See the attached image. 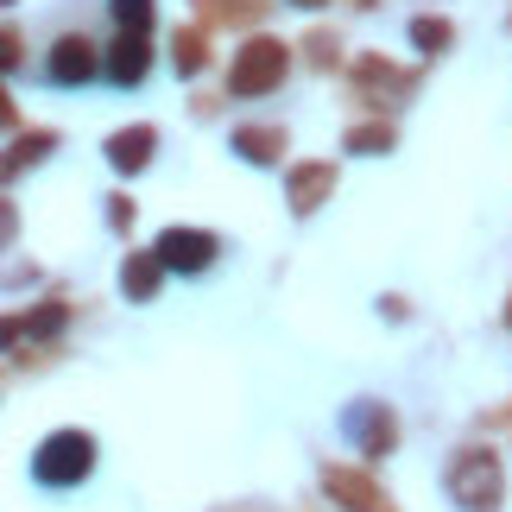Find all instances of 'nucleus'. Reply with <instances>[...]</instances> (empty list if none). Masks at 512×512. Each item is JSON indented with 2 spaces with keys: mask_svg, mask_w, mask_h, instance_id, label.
Listing matches in <instances>:
<instances>
[{
  "mask_svg": "<svg viewBox=\"0 0 512 512\" xmlns=\"http://www.w3.org/2000/svg\"><path fill=\"white\" fill-rule=\"evenodd\" d=\"M95 468V437H83V430H57V437L38 443L32 456V475L45 487H76Z\"/></svg>",
  "mask_w": 512,
  "mask_h": 512,
  "instance_id": "obj_1",
  "label": "nucleus"
},
{
  "mask_svg": "<svg viewBox=\"0 0 512 512\" xmlns=\"http://www.w3.org/2000/svg\"><path fill=\"white\" fill-rule=\"evenodd\" d=\"M500 462L481 456V449H468V456H456V468H449V494H456L462 512H494L500 506Z\"/></svg>",
  "mask_w": 512,
  "mask_h": 512,
  "instance_id": "obj_2",
  "label": "nucleus"
},
{
  "mask_svg": "<svg viewBox=\"0 0 512 512\" xmlns=\"http://www.w3.org/2000/svg\"><path fill=\"white\" fill-rule=\"evenodd\" d=\"M279 76H285V45H279V38H253L247 51H234L228 89H234V95H266Z\"/></svg>",
  "mask_w": 512,
  "mask_h": 512,
  "instance_id": "obj_3",
  "label": "nucleus"
},
{
  "mask_svg": "<svg viewBox=\"0 0 512 512\" xmlns=\"http://www.w3.org/2000/svg\"><path fill=\"white\" fill-rule=\"evenodd\" d=\"M152 260H159L165 272H203L215 260V234H203V228H165L159 247H152Z\"/></svg>",
  "mask_w": 512,
  "mask_h": 512,
  "instance_id": "obj_4",
  "label": "nucleus"
},
{
  "mask_svg": "<svg viewBox=\"0 0 512 512\" xmlns=\"http://www.w3.org/2000/svg\"><path fill=\"white\" fill-rule=\"evenodd\" d=\"M323 487L336 500H348V512H392L380 487H373L367 475H354V468H323Z\"/></svg>",
  "mask_w": 512,
  "mask_h": 512,
  "instance_id": "obj_5",
  "label": "nucleus"
},
{
  "mask_svg": "<svg viewBox=\"0 0 512 512\" xmlns=\"http://www.w3.org/2000/svg\"><path fill=\"white\" fill-rule=\"evenodd\" d=\"M89 76H95V45L89 38H57L51 45V83L76 89V83H89Z\"/></svg>",
  "mask_w": 512,
  "mask_h": 512,
  "instance_id": "obj_6",
  "label": "nucleus"
},
{
  "mask_svg": "<svg viewBox=\"0 0 512 512\" xmlns=\"http://www.w3.org/2000/svg\"><path fill=\"white\" fill-rule=\"evenodd\" d=\"M348 430L367 443V456H386L392 437H399V430H392V411H386V405H354V411H348Z\"/></svg>",
  "mask_w": 512,
  "mask_h": 512,
  "instance_id": "obj_7",
  "label": "nucleus"
},
{
  "mask_svg": "<svg viewBox=\"0 0 512 512\" xmlns=\"http://www.w3.org/2000/svg\"><path fill=\"white\" fill-rule=\"evenodd\" d=\"M146 70H152V51H146V38H121V45H114L108 51V76H114V83H121V89H133V83H146Z\"/></svg>",
  "mask_w": 512,
  "mask_h": 512,
  "instance_id": "obj_8",
  "label": "nucleus"
},
{
  "mask_svg": "<svg viewBox=\"0 0 512 512\" xmlns=\"http://www.w3.org/2000/svg\"><path fill=\"white\" fill-rule=\"evenodd\" d=\"M152 146H159V133H152V127H127V133H114V140H108V165L114 171H146Z\"/></svg>",
  "mask_w": 512,
  "mask_h": 512,
  "instance_id": "obj_9",
  "label": "nucleus"
},
{
  "mask_svg": "<svg viewBox=\"0 0 512 512\" xmlns=\"http://www.w3.org/2000/svg\"><path fill=\"white\" fill-rule=\"evenodd\" d=\"M234 152L253 159V165H272L285 152V133L279 127H241V133H234Z\"/></svg>",
  "mask_w": 512,
  "mask_h": 512,
  "instance_id": "obj_10",
  "label": "nucleus"
},
{
  "mask_svg": "<svg viewBox=\"0 0 512 512\" xmlns=\"http://www.w3.org/2000/svg\"><path fill=\"white\" fill-rule=\"evenodd\" d=\"M329 184H336V171H329V165H304V171H291V203H298V209H317Z\"/></svg>",
  "mask_w": 512,
  "mask_h": 512,
  "instance_id": "obj_11",
  "label": "nucleus"
},
{
  "mask_svg": "<svg viewBox=\"0 0 512 512\" xmlns=\"http://www.w3.org/2000/svg\"><path fill=\"white\" fill-rule=\"evenodd\" d=\"M159 272H165V266L152 260V253H133V260L121 266V285H127V298H140V304H146L152 291H159Z\"/></svg>",
  "mask_w": 512,
  "mask_h": 512,
  "instance_id": "obj_12",
  "label": "nucleus"
},
{
  "mask_svg": "<svg viewBox=\"0 0 512 512\" xmlns=\"http://www.w3.org/2000/svg\"><path fill=\"white\" fill-rule=\"evenodd\" d=\"M57 140H51V133H26V140H19L13 152H7V159H0V184H13V177L19 171H26V165H38V159H45V152H51Z\"/></svg>",
  "mask_w": 512,
  "mask_h": 512,
  "instance_id": "obj_13",
  "label": "nucleus"
},
{
  "mask_svg": "<svg viewBox=\"0 0 512 512\" xmlns=\"http://www.w3.org/2000/svg\"><path fill=\"white\" fill-rule=\"evenodd\" d=\"M114 19H121V32L146 38L152 32V0H114Z\"/></svg>",
  "mask_w": 512,
  "mask_h": 512,
  "instance_id": "obj_14",
  "label": "nucleus"
},
{
  "mask_svg": "<svg viewBox=\"0 0 512 512\" xmlns=\"http://www.w3.org/2000/svg\"><path fill=\"white\" fill-rule=\"evenodd\" d=\"M64 329V304H45V310H32L26 323H19V336H57Z\"/></svg>",
  "mask_w": 512,
  "mask_h": 512,
  "instance_id": "obj_15",
  "label": "nucleus"
},
{
  "mask_svg": "<svg viewBox=\"0 0 512 512\" xmlns=\"http://www.w3.org/2000/svg\"><path fill=\"white\" fill-rule=\"evenodd\" d=\"M411 45H418V51H443L449 26H443V19H411Z\"/></svg>",
  "mask_w": 512,
  "mask_h": 512,
  "instance_id": "obj_16",
  "label": "nucleus"
},
{
  "mask_svg": "<svg viewBox=\"0 0 512 512\" xmlns=\"http://www.w3.org/2000/svg\"><path fill=\"white\" fill-rule=\"evenodd\" d=\"M177 70H184V76L203 70V38H196V32H177Z\"/></svg>",
  "mask_w": 512,
  "mask_h": 512,
  "instance_id": "obj_17",
  "label": "nucleus"
},
{
  "mask_svg": "<svg viewBox=\"0 0 512 512\" xmlns=\"http://www.w3.org/2000/svg\"><path fill=\"white\" fill-rule=\"evenodd\" d=\"M386 146H392L386 127H354V133H348V152H386Z\"/></svg>",
  "mask_w": 512,
  "mask_h": 512,
  "instance_id": "obj_18",
  "label": "nucleus"
},
{
  "mask_svg": "<svg viewBox=\"0 0 512 512\" xmlns=\"http://www.w3.org/2000/svg\"><path fill=\"white\" fill-rule=\"evenodd\" d=\"M13 64H19V38L0 32V70H13Z\"/></svg>",
  "mask_w": 512,
  "mask_h": 512,
  "instance_id": "obj_19",
  "label": "nucleus"
},
{
  "mask_svg": "<svg viewBox=\"0 0 512 512\" xmlns=\"http://www.w3.org/2000/svg\"><path fill=\"white\" fill-rule=\"evenodd\" d=\"M7 234H13V209L0 203V241H7Z\"/></svg>",
  "mask_w": 512,
  "mask_h": 512,
  "instance_id": "obj_20",
  "label": "nucleus"
},
{
  "mask_svg": "<svg viewBox=\"0 0 512 512\" xmlns=\"http://www.w3.org/2000/svg\"><path fill=\"white\" fill-rule=\"evenodd\" d=\"M0 127H13V102H7V89H0Z\"/></svg>",
  "mask_w": 512,
  "mask_h": 512,
  "instance_id": "obj_21",
  "label": "nucleus"
},
{
  "mask_svg": "<svg viewBox=\"0 0 512 512\" xmlns=\"http://www.w3.org/2000/svg\"><path fill=\"white\" fill-rule=\"evenodd\" d=\"M298 7H323V0H298Z\"/></svg>",
  "mask_w": 512,
  "mask_h": 512,
  "instance_id": "obj_22",
  "label": "nucleus"
},
{
  "mask_svg": "<svg viewBox=\"0 0 512 512\" xmlns=\"http://www.w3.org/2000/svg\"><path fill=\"white\" fill-rule=\"evenodd\" d=\"M0 7H13V0H0Z\"/></svg>",
  "mask_w": 512,
  "mask_h": 512,
  "instance_id": "obj_23",
  "label": "nucleus"
}]
</instances>
